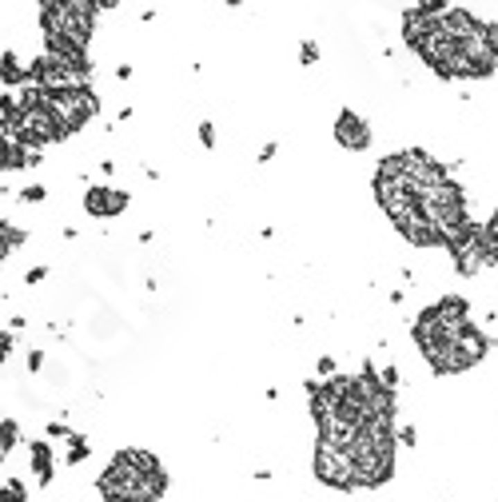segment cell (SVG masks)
<instances>
[{"instance_id":"7a4b0ae2","label":"cell","mask_w":498,"mask_h":502,"mask_svg":"<svg viewBox=\"0 0 498 502\" xmlns=\"http://www.w3.org/2000/svg\"><path fill=\"white\" fill-rule=\"evenodd\" d=\"M96 0H48V4H40L36 20H40L44 36H64L72 44L88 48V40L96 33Z\"/></svg>"},{"instance_id":"277c9868","label":"cell","mask_w":498,"mask_h":502,"mask_svg":"<svg viewBox=\"0 0 498 502\" xmlns=\"http://www.w3.org/2000/svg\"><path fill=\"white\" fill-rule=\"evenodd\" d=\"M48 112L60 120L64 136L80 132L92 116L100 112V96L92 92V84H72V88H56L48 100Z\"/></svg>"},{"instance_id":"f1b7e54d","label":"cell","mask_w":498,"mask_h":502,"mask_svg":"<svg viewBox=\"0 0 498 502\" xmlns=\"http://www.w3.org/2000/svg\"><path fill=\"white\" fill-rule=\"evenodd\" d=\"M399 438H402V442H407V447H415V427H402V431H399Z\"/></svg>"},{"instance_id":"ba28073f","label":"cell","mask_w":498,"mask_h":502,"mask_svg":"<svg viewBox=\"0 0 498 502\" xmlns=\"http://www.w3.org/2000/svg\"><path fill=\"white\" fill-rule=\"evenodd\" d=\"M132 204V195L124 188H108V183H88V192H84V211L88 215H96V219H116V215H124Z\"/></svg>"},{"instance_id":"30bf717a","label":"cell","mask_w":498,"mask_h":502,"mask_svg":"<svg viewBox=\"0 0 498 502\" xmlns=\"http://www.w3.org/2000/svg\"><path fill=\"white\" fill-rule=\"evenodd\" d=\"M443 33H447L450 40L466 44V40H474V36L482 33V20H474V12H466V8H447V17H443Z\"/></svg>"},{"instance_id":"4316f807","label":"cell","mask_w":498,"mask_h":502,"mask_svg":"<svg viewBox=\"0 0 498 502\" xmlns=\"http://www.w3.org/2000/svg\"><path fill=\"white\" fill-rule=\"evenodd\" d=\"M379 379H383L386 387L395 391V383H399V371H395V367H383V375H379Z\"/></svg>"},{"instance_id":"603a6c76","label":"cell","mask_w":498,"mask_h":502,"mask_svg":"<svg viewBox=\"0 0 498 502\" xmlns=\"http://www.w3.org/2000/svg\"><path fill=\"white\" fill-rule=\"evenodd\" d=\"M44 279H48V267H28V271H24V283H28V287L44 283Z\"/></svg>"},{"instance_id":"2e32d148","label":"cell","mask_w":498,"mask_h":502,"mask_svg":"<svg viewBox=\"0 0 498 502\" xmlns=\"http://www.w3.org/2000/svg\"><path fill=\"white\" fill-rule=\"evenodd\" d=\"M20 438H24V435H20V422L17 419H0V451H4V454L17 451Z\"/></svg>"},{"instance_id":"ffe728a7","label":"cell","mask_w":498,"mask_h":502,"mask_svg":"<svg viewBox=\"0 0 498 502\" xmlns=\"http://www.w3.org/2000/svg\"><path fill=\"white\" fill-rule=\"evenodd\" d=\"M199 144L208 147V152L220 144V140H215V124H211V120H204V124H199Z\"/></svg>"},{"instance_id":"ac0fdd59","label":"cell","mask_w":498,"mask_h":502,"mask_svg":"<svg viewBox=\"0 0 498 502\" xmlns=\"http://www.w3.org/2000/svg\"><path fill=\"white\" fill-rule=\"evenodd\" d=\"M482 235H486V247H490V260L498 263V211L490 215V224L482 227Z\"/></svg>"},{"instance_id":"5bb4252c","label":"cell","mask_w":498,"mask_h":502,"mask_svg":"<svg viewBox=\"0 0 498 502\" xmlns=\"http://www.w3.org/2000/svg\"><path fill=\"white\" fill-rule=\"evenodd\" d=\"M0 84H8V88L24 84V88H28V64H20V56L12 48L0 52Z\"/></svg>"},{"instance_id":"6da1fadb","label":"cell","mask_w":498,"mask_h":502,"mask_svg":"<svg viewBox=\"0 0 498 502\" xmlns=\"http://www.w3.org/2000/svg\"><path fill=\"white\" fill-rule=\"evenodd\" d=\"M351 451H355L359 486H383L395 474V431H391V422L367 419Z\"/></svg>"},{"instance_id":"484cf974","label":"cell","mask_w":498,"mask_h":502,"mask_svg":"<svg viewBox=\"0 0 498 502\" xmlns=\"http://www.w3.org/2000/svg\"><path fill=\"white\" fill-rule=\"evenodd\" d=\"M275 152H279V144H275V140H267V144L259 147V163H267V160H275Z\"/></svg>"},{"instance_id":"5b68a950","label":"cell","mask_w":498,"mask_h":502,"mask_svg":"<svg viewBox=\"0 0 498 502\" xmlns=\"http://www.w3.org/2000/svg\"><path fill=\"white\" fill-rule=\"evenodd\" d=\"M418 204H423V215L443 231V240H447L450 231H459L463 224H470V219H466V195H463V188H459L454 179H447L443 188L427 192Z\"/></svg>"},{"instance_id":"9c48e42d","label":"cell","mask_w":498,"mask_h":502,"mask_svg":"<svg viewBox=\"0 0 498 502\" xmlns=\"http://www.w3.org/2000/svg\"><path fill=\"white\" fill-rule=\"evenodd\" d=\"M335 140L343 147H351V152H363V147L371 144V128L351 112V108H343V112H339V120H335Z\"/></svg>"},{"instance_id":"f546056e","label":"cell","mask_w":498,"mask_h":502,"mask_svg":"<svg viewBox=\"0 0 498 502\" xmlns=\"http://www.w3.org/2000/svg\"><path fill=\"white\" fill-rule=\"evenodd\" d=\"M8 327H12V331H24V327H28V319H24V315H12V323H8Z\"/></svg>"},{"instance_id":"9a60e30c","label":"cell","mask_w":498,"mask_h":502,"mask_svg":"<svg viewBox=\"0 0 498 502\" xmlns=\"http://www.w3.org/2000/svg\"><path fill=\"white\" fill-rule=\"evenodd\" d=\"M88 454H92V438L76 431V435L68 438V454H64V463H68V467H80Z\"/></svg>"},{"instance_id":"83f0119b","label":"cell","mask_w":498,"mask_h":502,"mask_svg":"<svg viewBox=\"0 0 498 502\" xmlns=\"http://www.w3.org/2000/svg\"><path fill=\"white\" fill-rule=\"evenodd\" d=\"M315 367H319V375H335V359H331V355H323L319 363H315Z\"/></svg>"},{"instance_id":"d6986e66","label":"cell","mask_w":498,"mask_h":502,"mask_svg":"<svg viewBox=\"0 0 498 502\" xmlns=\"http://www.w3.org/2000/svg\"><path fill=\"white\" fill-rule=\"evenodd\" d=\"M482 40L490 44V52H498V20H482Z\"/></svg>"},{"instance_id":"d4e9b609","label":"cell","mask_w":498,"mask_h":502,"mask_svg":"<svg viewBox=\"0 0 498 502\" xmlns=\"http://www.w3.org/2000/svg\"><path fill=\"white\" fill-rule=\"evenodd\" d=\"M40 367H44V351H40V347H33V351H28V371H40Z\"/></svg>"},{"instance_id":"8992f818","label":"cell","mask_w":498,"mask_h":502,"mask_svg":"<svg viewBox=\"0 0 498 502\" xmlns=\"http://www.w3.org/2000/svg\"><path fill=\"white\" fill-rule=\"evenodd\" d=\"M486 347H490V339L482 335V331H474V327H466L459 339L443 343L438 351H431V367L438 375H454V371H466V367H474L482 355H486Z\"/></svg>"},{"instance_id":"8fae6325","label":"cell","mask_w":498,"mask_h":502,"mask_svg":"<svg viewBox=\"0 0 498 502\" xmlns=\"http://www.w3.org/2000/svg\"><path fill=\"white\" fill-rule=\"evenodd\" d=\"M40 163V147H28L20 140H8L0 147V172H28Z\"/></svg>"},{"instance_id":"4dcf8cb0","label":"cell","mask_w":498,"mask_h":502,"mask_svg":"<svg viewBox=\"0 0 498 502\" xmlns=\"http://www.w3.org/2000/svg\"><path fill=\"white\" fill-rule=\"evenodd\" d=\"M0 467H4V451H0Z\"/></svg>"},{"instance_id":"4fadbf2b","label":"cell","mask_w":498,"mask_h":502,"mask_svg":"<svg viewBox=\"0 0 498 502\" xmlns=\"http://www.w3.org/2000/svg\"><path fill=\"white\" fill-rule=\"evenodd\" d=\"M431 315L438 319L443 327H450V331H466V315H470V307H466V299H459V295H450V299H443V303H434Z\"/></svg>"},{"instance_id":"7402d4cb","label":"cell","mask_w":498,"mask_h":502,"mask_svg":"<svg viewBox=\"0 0 498 502\" xmlns=\"http://www.w3.org/2000/svg\"><path fill=\"white\" fill-rule=\"evenodd\" d=\"M315 60H319V48H315L311 40H303V48H299V64H303V68H311Z\"/></svg>"},{"instance_id":"7c38bea8","label":"cell","mask_w":498,"mask_h":502,"mask_svg":"<svg viewBox=\"0 0 498 502\" xmlns=\"http://www.w3.org/2000/svg\"><path fill=\"white\" fill-rule=\"evenodd\" d=\"M28 463H33L36 483L52 486V478H56V454H52V447L44 438H33V442H28Z\"/></svg>"},{"instance_id":"52a82bcc","label":"cell","mask_w":498,"mask_h":502,"mask_svg":"<svg viewBox=\"0 0 498 502\" xmlns=\"http://www.w3.org/2000/svg\"><path fill=\"white\" fill-rule=\"evenodd\" d=\"M315 478L335 490H351L359 486V470H355V451H335V447H315Z\"/></svg>"},{"instance_id":"3957f363","label":"cell","mask_w":498,"mask_h":502,"mask_svg":"<svg viewBox=\"0 0 498 502\" xmlns=\"http://www.w3.org/2000/svg\"><path fill=\"white\" fill-rule=\"evenodd\" d=\"M96 490H100L104 502H160L163 499V486L144 483V478H140L124 458H116V454H112V463L100 470Z\"/></svg>"},{"instance_id":"44dd1931","label":"cell","mask_w":498,"mask_h":502,"mask_svg":"<svg viewBox=\"0 0 498 502\" xmlns=\"http://www.w3.org/2000/svg\"><path fill=\"white\" fill-rule=\"evenodd\" d=\"M44 435H48V438H72L76 431H72V427H64L60 419H52L48 427H44Z\"/></svg>"},{"instance_id":"cb8c5ba5","label":"cell","mask_w":498,"mask_h":502,"mask_svg":"<svg viewBox=\"0 0 498 502\" xmlns=\"http://www.w3.org/2000/svg\"><path fill=\"white\" fill-rule=\"evenodd\" d=\"M12 343H17L12 339V331H0V367H4V359L12 355Z\"/></svg>"},{"instance_id":"e0dca14e","label":"cell","mask_w":498,"mask_h":502,"mask_svg":"<svg viewBox=\"0 0 498 502\" xmlns=\"http://www.w3.org/2000/svg\"><path fill=\"white\" fill-rule=\"evenodd\" d=\"M48 199V188L44 183H24L20 188V204H44Z\"/></svg>"}]
</instances>
